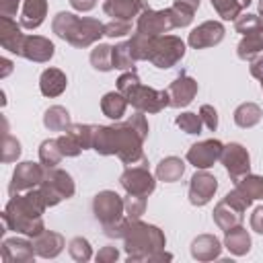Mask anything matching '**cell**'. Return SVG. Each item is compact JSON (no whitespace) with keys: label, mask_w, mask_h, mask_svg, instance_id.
I'll return each mask as SVG.
<instances>
[{"label":"cell","mask_w":263,"mask_h":263,"mask_svg":"<svg viewBox=\"0 0 263 263\" xmlns=\"http://www.w3.org/2000/svg\"><path fill=\"white\" fill-rule=\"evenodd\" d=\"M185 55V41L177 35H158L152 39L148 62L160 70L177 66Z\"/></svg>","instance_id":"7"},{"label":"cell","mask_w":263,"mask_h":263,"mask_svg":"<svg viewBox=\"0 0 263 263\" xmlns=\"http://www.w3.org/2000/svg\"><path fill=\"white\" fill-rule=\"evenodd\" d=\"M66 247V240L60 232H53V230H43L41 234H37L33 238V249H35V255L41 257V259H55Z\"/></svg>","instance_id":"21"},{"label":"cell","mask_w":263,"mask_h":263,"mask_svg":"<svg viewBox=\"0 0 263 263\" xmlns=\"http://www.w3.org/2000/svg\"><path fill=\"white\" fill-rule=\"evenodd\" d=\"M0 64H2V72H0V78H6V76L12 72V62H10L8 58H2V60H0Z\"/></svg>","instance_id":"55"},{"label":"cell","mask_w":263,"mask_h":263,"mask_svg":"<svg viewBox=\"0 0 263 263\" xmlns=\"http://www.w3.org/2000/svg\"><path fill=\"white\" fill-rule=\"evenodd\" d=\"M92 214L101 222V226H107V224H113V222L121 220L123 214H125L123 197H119L111 189L99 191L95 195V199H92Z\"/></svg>","instance_id":"9"},{"label":"cell","mask_w":263,"mask_h":263,"mask_svg":"<svg viewBox=\"0 0 263 263\" xmlns=\"http://www.w3.org/2000/svg\"><path fill=\"white\" fill-rule=\"evenodd\" d=\"M251 74H253V78H257V80L263 82V55H257L251 62Z\"/></svg>","instance_id":"54"},{"label":"cell","mask_w":263,"mask_h":263,"mask_svg":"<svg viewBox=\"0 0 263 263\" xmlns=\"http://www.w3.org/2000/svg\"><path fill=\"white\" fill-rule=\"evenodd\" d=\"M127 222H129V218L125 216V218H121V220H117L113 224L103 226L105 236H109V238H123L125 236V230H127Z\"/></svg>","instance_id":"49"},{"label":"cell","mask_w":263,"mask_h":263,"mask_svg":"<svg viewBox=\"0 0 263 263\" xmlns=\"http://www.w3.org/2000/svg\"><path fill=\"white\" fill-rule=\"evenodd\" d=\"M47 16V0H23L18 23L23 29H39Z\"/></svg>","instance_id":"22"},{"label":"cell","mask_w":263,"mask_h":263,"mask_svg":"<svg viewBox=\"0 0 263 263\" xmlns=\"http://www.w3.org/2000/svg\"><path fill=\"white\" fill-rule=\"evenodd\" d=\"M218 191V179L208 173V168H197V173L189 179V189H187V197L191 205H205L212 201V197Z\"/></svg>","instance_id":"12"},{"label":"cell","mask_w":263,"mask_h":263,"mask_svg":"<svg viewBox=\"0 0 263 263\" xmlns=\"http://www.w3.org/2000/svg\"><path fill=\"white\" fill-rule=\"evenodd\" d=\"M230 181H240L245 175L251 173V156H249V150L238 144V142H230V144H224L222 148V156H220Z\"/></svg>","instance_id":"10"},{"label":"cell","mask_w":263,"mask_h":263,"mask_svg":"<svg viewBox=\"0 0 263 263\" xmlns=\"http://www.w3.org/2000/svg\"><path fill=\"white\" fill-rule=\"evenodd\" d=\"M251 230L257 234H263V205L255 208L251 214Z\"/></svg>","instance_id":"52"},{"label":"cell","mask_w":263,"mask_h":263,"mask_svg":"<svg viewBox=\"0 0 263 263\" xmlns=\"http://www.w3.org/2000/svg\"><path fill=\"white\" fill-rule=\"evenodd\" d=\"M224 25L220 21H203L201 25H197L189 37L187 43L193 49H205V47H214L224 39Z\"/></svg>","instance_id":"16"},{"label":"cell","mask_w":263,"mask_h":263,"mask_svg":"<svg viewBox=\"0 0 263 263\" xmlns=\"http://www.w3.org/2000/svg\"><path fill=\"white\" fill-rule=\"evenodd\" d=\"M175 123H177V127H181V132L191 134V136L201 134V127H203V121H201L199 113H193V111H185V113L177 115Z\"/></svg>","instance_id":"40"},{"label":"cell","mask_w":263,"mask_h":263,"mask_svg":"<svg viewBox=\"0 0 263 263\" xmlns=\"http://www.w3.org/2000/svg\"><path fill=\"white\" fill-rule=\"evenodd\" d=\"M232 117H234V123L238 127L249 129V127H255L261 121L263 111H261V107L257 103H242V105H238L234 109V115Z\"/></svg>","instance_id":"31"},{"label":"cell","mask_w":263,"mask_h":263,"mask_svg":"<svg viewBox=\"0 0 263 263\" xmlns=\"http://www.w3.org/2000/svg\"><path fill=\"white\" fill-rule=\"evenodd\" d=\"M222 21H236L253 0H210Z\"/></svg>","instance_id":"32"},{"label":"cell","mask_w":263,"mask_h":263,"mask_svg":"<svg viewBox=\"0 0 263 263\" xmlns=\"http://www.w3.org/2000/svg\"><path fill=\"white\" fill-rule=\"evenodd\" d=\"M132 33V23L129 21H115L111 18L109 23H105V37H125Z\"/></svg>","instance_id":"46"},{"label":"cell","mask_w":263,"mask_h":263,"mask_svg":"<svg viewBox=\"0 0 263 263\" xmlns=\"http://www.w3.org/2000/svg\"><path fill=\"white\" fill-rule=\"evenodd\" d=\"M224 199H226V201H228L232 208L240 210L242 214H245V212H247V208L253 203V199H251V197H247V195H245V193H242L238 187H234L232 191H228V193L224 195Z\"/></svg>","instance_id":"47"},{"label":"cell","mask_w":263,"mask_h":263,"mask_svg":"<svg viewBox=\"0 0 263 263\" xmlns=\"http://www.w3.org/2000/svg\"><path fill=\"white\" fill-rule=\"evenodd\" d=\"M261 53H263V27L242 35L240 43L236 45V55L242 62H253Z\"/></svg>","instance_id":"25"},{"label":"cell","mask_w":263,"mask_h":263,"mask_svg":"<svg viewBox=\"0 0 263 263\" xmlns=\"http://www.w3.org/2000/svg\"><path fill=\"white\" fill-rule=\"evenodd\" d=\"M43 175H45V166L43 164H37L33 160H25V162H18L12 171V179H10V185H8V193L14 195V193H25L29 189H35L39 187V183L43 181Z\"/></svg>","instance_id":"11"},{"label":"cell","mask_w":263,"mask_h":263,"mask_svg":"<svg viewBox=\"0 0 263 263\" xmlns=\"http://www.w3.org/2000/svg\"><path fill=\"white\" fill-rule=\"evenodd\" d=\"M152 39H154V37H150V35H144V33L134 31V35H132V39H129V49H132V55H134L136 62L148 60L150 47H152Z\"/></svg>","instance_id":"37"},{"label":"cell","mask_w":263,"mask_h":263,"mask_svg":"<svg viewBox=\"0 0 263 263\" xmlns=\"http://www.w3.org/2000/svg\"><path fill=\"white\" fill-rule=\"evenodd\" d=\"M90 66L99 72H111L113 70V45L97 43L90 51Z\"/></svg>","instance_id":"34"},{"label":"cell","mask_w":263,"mask_h":263,"mask_svg":"<svg viewBox=\"0 0 263 263\" xmlns=\"http://www.w3.org/2000/svg\"><path fill=\"white\" fill-rule=\"evenodd\" d=\"M21 156V142L8 134V125L4 119V134H2V162H16Z\"/></svg>","instance_id":"38"},{"label":"cell","mask_w":263,"mask_h":263,"mask_svg":"<svg viewBox=\"0 0 263 263\" xmlns=\"http://www.w3.org/2000/svg\"><path fill=\"white\" fill-rule=\"evenodd\" d=\"M119 185L125 189V193L148 197L156 189V175L148 171V164L144 160L140 166H127L119 177Z\"/></svg>","instance_id":"8"},{"label":"cell","mask_w":263,"mask_h":263,"mask_svg":"<svg viewBox=\"0 0 263 263\" xmlns=\"http://www.w3.org/2000/svg\"><path fill=\"white\" fill-rule=\"evenodd\" d=\"M23 41H25V33H23L21 23H16L14 18L0 16V45H2V49L21 55Z\"/></svg>","instance_id":"20"},{"label":"cell","mask_w":263,"mask_h":263,"mask_svg":"<svg viewBox=\"0 0 263 263\" xmlns=\"http://www.w3.org/2000/svg\"><path fill=\"white\" fill-rule=\"evenodd\" d=\"M117 90L127 99V103L142 113H160L164 107H168V95L166 90H156L152 86L142 84L136 70L123 72L117 78Z\"/></svg>","instance_id":"5"},{"label":"cell","mask_w":263,"mask_h":263,"mask_svg":"<svg viewBox=\"0 0 263 263\" xmlns=\"http://www.w3.org/2000/svg\"><path fill=\"white\" fill-rule=\"evenodd\" d=\"M58 144H60V150H62V154L64 156H70V158H74V156H78L84 148L80 146V142L72 136V134H62V136H58Z\"/></svg>","instance_id":"44"},{"label":"cell","mask_w":263,"mask_h":263,"mask_svg":"<svg viewBox=\"0 0 263 263\" xmlns=\"http://www.w3.org/2000/svg\"><path fill=\"white\" fill-rule=\"evenodd\" d=\"M123 208H125V216L132 220L142 218V214L146 212V195H134L127 193L123 197Z\"/></svg>","instance_id":"42"},{"label":"cell","mask_w":263,"mask_h":263,"mask_svg":"<svg viewBox=\"0 0 263 263\" xmlns=\"http://www.w3.org/2000/svg\"><path fill=\"white\" fill-rule=\"evenodd\" d=\"M166 247V236L164 232L154 226V224H146L140 218L127 222V230L123 236V249L127 255V261L132 263H140V261H148L154 253L162 251Z\"/></svg>","instance_id":"4"},{"label":"cell","mask_w":263,"mask_h":263,"mask_svg":"<svg viewBox=\"0 0 263 263\" xmlns=\"http://www.w3.org/2000/svg\"><path fill=\"white\" fill-rule=\"evenodd\" d=\"M144 136L125 119L113 125H95L92 150L101 156H117L123 164L144 162Z\"/></svg>","instance_id":"1"},{"label":"cell","mask_w":263,"mask_h":263,"mask_svg":"<svg viewBox=\"0 0 263 263\" xmlns=\"http://www.w3.org/2000/svg\"><path fill=\"white\" fill-rule=\"evenodd\" d=\"M185 173V162L179 156H166L156 164V179L164 183H175L183 177Z\"/></svg>","instance_id":"29"},{"label":"cell","mask_w":263,"mask_h":263,"mask_svg":"<svg viewBox=\"0 0 263 263\" xmlns=\"http://www.w3.org/2000/svg\"><path fill=\"white\" fill-rule=\"evenodd\" d=\"M191 257L197 261H214L222 253V242L214 234H199L191 240Z\"/></svg>","instance_id":"23"},{"label":"cell","mask_w":263,"mask_h":263,"mask_svg":"<svg viewBox=\"0 0 263 263\" xmlns=\"http://www.w3.org/2000/svg\"><path fill=\"white\" fill-rule=\"evenodd\" d=\"M212 218H214V224L220 230L226 232V230H230V228H234V226H238L242 222V212L232 208L226 199H222V201L216 203V208L212 212Z\"/></svg>","instance_id":"26"},{"label":"cell","mask_w":263,"mask_h":263,"mask_svg":"<svg viewBox=\"0 0 263 263\" xmlns=\"http://www.w3.org/2000/svg\"><path fill=\"white\" fill-rule=\"evenodd\" d=\"M168 10H171V18H173V23H175V29L189 27L191 21H193V14H195L193 8H189L187 4H181V2H177V0L173 2V6H171Z\"/></svg>","instance_id":"41"},{"label":"cell","mask_w":263,"mask_h":263,"mask_svg":"<svg viewBox=\"0 0 263 263\" xmlns=\"http://www.w3.org/2000/svg\"><path fill=\"white\" fill-rule=\"evenodd\" d=\"M199 117H201L203 125H205L210 132H216V129H218V111H216L212 105H201V107H199Z\"/></svg>","instance_id":"48"},{"label":"cell","mask_w":263,"mask_h":263,"mask_svg":"<svg viewBox=\"0 0 263 263\" xmlns=\"http://www.w3.org/2000/svg\"><path fill=\"white\" fill-rule=\"evenodd\" d=\"M234 187H238L251 199H263V177L261 175H251L249 173L240 181H236Z\"/></svg>","instance_id":"36"},{"label":"cell","mask_w":263,"mask_h":263,"mask_svg":"<svg viewBox=\"0 0 263 263\" xmlns=\"http://www.w3.org/2000/svg\"><path fill=\"white\" fill-rule=\"evenodd\" d=\"M68 2L78 12H88V10H92L97 6V0H68Z\"/></svg>","instance_id":"53"},{"label":"cell","mask_w":263,"mask_h":263,"mask_svg":"<svg viewBox=\"0 0 263 263\" xmlns=\"http://www.w3.org/2000/svg\"><path fill=\"white\" fill-rule=\"evenodd\" d=\"M177 2L187 4V6H189V8H193V10H197V8H199V0H177Z\"/></svg>","instance_id":"56"},{"label":"cell","mask_w":263,"mask_h":263,"mask_svg":"<svg viewBox=\"0 0 263 263\" xmlns=\"http://www.w3.org/2000/svg\"><path fill=\"white\" fill-rule=\"evenodd\" d=\"M222 148H224V144L220 140H216V138L197 142V144L189 146V150H187V162L193 164L195 168H210V166L216 164V160H220Z\"/></svg>","instance_id":"14"},{"label":"cell","mask_w":263,"mask_h":263,"mask_svg":"<svg viewBox=\"0 0 263 263\" xmlns=\"http://www.w3.org/2000/svg\"><path fill=\"white\" fill-rule=\"evenodd\" d=\"M51 31L68 41L70 45L78 47V49H84V47H90L95 45L103 35H105V23L97 21V18H90V16H78L74 12H58L51 21Z\"/></svg>","instance_id":"3"},{"label":"cell","mask_w":263,"mask_h":263,"mask_svg":"<svg viewBox=\"0 0 263 263\" xmlns=\"http://www.w3.org/2000/svg\"><path fill=\"white\" fill-rule=\"evenodd\" d=\"M259 27H263L261 21H259V14L247 12V14H240V16L234 21V29H236V33H240V35H247V33H251V31H255V29H259Z\"/></svg>","instance_id":"45"},{"label":"cell","mask_w":263,"mask_h":263,"mask_svg":"<svg viewBox=\"0 0 263 263\" xmlns=\"http://www.w3.org/2000/svg\"><path fill=\"white\" fill-rule=\"evenodd\" d=\"M251 245H253V242H251V234H249V230L242 228L240 224L224 232V247H226L232 255H236V257L247 255V253L251 251Z\"/></svg>","instance_id":"27"},{"label":"cell","mask_w":263,"mask_h":263,"mask_svg":"<svg viewBox=\"0 0 263 263\" xmlns=\"http://www.w3.org/2000/svg\"><path fill=\"white\" fill-rule=\"evenodd\" d=\"M261 90H263V82H261Z\"/></svg>","instance_id":"58"},{"label":"cell","mask_w":263,"mask_h":263,"mask_svg":"<svg viewBox=\"0 0 263 263\" xmlns=\"http://www.w3.org/2000/svg\"><path fill=\"white\" fill-rule=\"evenodd\" d=\"M47 210V203L39 189H29L25 193H14L10 195L4 212H2V222L8 226V230H14L16 234L35 238L45 230L43 224V212Z\"/></svg>","instance_id":"2"},{"label":"cell","mask_w":263,"mask_h":263,"mask_svg":"<svg viewBox=\"0 0 263 263\" xmlns=\"http://www.w3.org/2000/svg\"><path fill=\"white\" fill-rule=\"evenodd\" d=\"M0 255L4 263H31L37 255L33 249V240L27 238H4L0 247Z\"/></svg>","instance_id":"18"},{"label":"cell","mask_w":263,"mask_h":263,"mask_svg":"<svg viewBox=\"0 0 263 263\" xmlns=\"http://www.w3.org/2000/svg\"><path fill=\"white\" fill-rule=\"evenodd\" d=\"M117 259H119V251H117V247H113V245L103 247V249L95 255V261H97V263H115Z\"/></svg>","instance_id":"50"},{"label":"cell","mask_w":263,"mask_h":263,"mask_svg":"<svg viewBox=\"0 0 263 263\" xmlns=\"http://www.w3.org/2000/svg\"><path fill=\"white\" fill-rule=\"evenodd\" d=\"M259 21H261V25H263V0H259Z\"/></svg>","instance_id":"57"},{"label":"cell","mask_w":263,"mask_h":263,"mask_svg":"<svg viewBox=\"0 0 263 263\" xmlns=\"http://www.w3.org/2000/svg\"><path fill=\"white\" fill-rule=\"evenodd\" d=\"M127 99L119 92V90H111L107 95H103L101 99V111L105 117L113 119V121H119L123 115H125V109H127Z\"/></svg>","instance_id":"28"},{"label":"cell","mask_w":263,"mask_h":263,"mask_svg":"<svg viewBox=\"0 0 263 263\" xmlns=\"http://www.w3.org/2000/svg\"><path fill=\"white\" fill-rule=\"evenodd\" d=\"M21 4H23V0H0V16L14 18Z\"/></svg>","instance_id":"51"},{"label":"cell","mask_w":263,"mask_h":263,"mask_svg":"<svg viewBox=\"0 0 263 263\" xmlns=\"http://www.w3.org/2000/svg\"><path fill=\"white\" fill-rule=\"evenodd\" d=\"M144 8H150L148 0H105L103 4V12L115 21H129L132 18H138V14L144 10Z\"/></svg>","instance_id":"19"},{"label":"cell","mask_w":263,"mask_h":263,"mask_svg":"<svg viewBox=\"0 0 263 263\" xmlns=\"http://www.w3.org/2000/svg\"><path fill=\"white\" fill-rule=\"evenodd\" d=\"M43 125L49 132H66L72 125L68 109L62 107V105H51L49 109H45V113H43Z\"/></svg>","instance_id":"30"},{"label":"cell","mask_w":263,"mask_h":263,"mask_svg":"<svg viewBox=\"0 0 263 263\" xmlns=\"http://www.w3.org/2000/svg\"><path fill=\"white\" fill-rule=\"evenodd\" d=\"M199 86H197V80L191 78L189 74L181 72L166 88V95H168V107H175V109H181V107H187L191 105V101L195 99Z\"/></svg>","instance_id":"15"},{"label":"cell","mask_w":263,"mask_h":263,"mask_svg":"<svg viewBox=\"0 0 263 263\" xmlns=\"http://www.w3.org/2000/svg\"><path fill=\"white\" fill-rule=\"evenodd\" d=\"M68 86V76L60 68H45L39 76V90L43 97H60Z\"/></svg>","instance_id":"24"},{"label":"cell","mask_w":263,"mask_h":263,"mask_svg":"<svg viewBox=\"0 0 263 263\" xmlns=\"http://www.w3.org/2000/svg\"><path fill=\"white\" fill-rule=\"evenodd\" d=\"M39 193L43 195L47 208H53L58 205L60 201L64 199H70L76 191V185H74V179L70 173L58 168V166H51V168H45V175H43V181L39 183Z\"/></svg>","instance_id":"6"},{"label":"cell","mask_w":263,"mask_h":263,"mask_svg":"<svg viewBox=\"0 0 263 263\" xmlns=\"http://www.w3.org/2000/svg\"><path fill=\"white\" fill-rule=\"evenodd\" d=\"M171 29H175V23L171 18V10H152V8H144L138 18H136V31L150 35V37H158L168 33Z\"/></svg>","instance_id":"13"},{"label":"cell","mask_w":263,"mask_h":263,"mask_svg":"<svg viewBox=\"0 0 263 263\" xmlns=\"http://www.w3.org/2000/svg\"><path fill=\"white\" fill-rule=\"evenodd\" d=\"M66 132L72 134V136L80 142V146H82L84 150L92 148V132H95V125H92V123H72Z\"/></svg>","instance_id":"43"},{"label":"cell","mask_w":263,"mask_h":263,"mask_svg":"<svg viewBox=\"0 0 263 263\" xmlns=\"http://www.w3.org/2000/svg\"><path fill=\"white\" fill-rule=\"evenodd\" d=\"M136 60L132 55V49H129V41H121L117 45H113V68L117 70H136Z\"/></svg>","instance_id":"35"},{"label":"cell","mask_w":263,"mask_h":263,"mask_svg":"<svg viewBox=\"0 0 263 263\" xmlns=\"http://www.w3.org/2000/svg\"><path fill=\"white\" fill-rule=\"evenodd\" d=\"M64 154L60 150V144H58V138H49V140H43L39 144V162L45 166V168H51V166H58L62 162Z\"/></svg>","instance_id":"33"},{"label":"cell","mask_w":263,"mask_h":263,"mask_svg":"<svg viewBox=\"0 0 263 263\" xmlns=\"http://www.w3.org/2000/svg\"><path fill=\"white\" fill-rule=\"evenodd\" d=\"M55 53V45L41 35H25L23 47H21V58L29 60V62H37V64H45L53 58Z\"/></svg>","instance_id":"17"},{"label":"cell","mask_w":263,"mask_h":263,"mask_svg":"<svg viewBox=\"0 0 263 263\" xmlns=\"http://www.w3.org/2000/svg\"><path fill=\"white\" fill-rule=\"evenodd\" d=\"M68 253L78 263H86V261L92 259V247H90V242L84 236H74L68 242Z\"/></svg>","instance_id":"39"}]
</instances>
